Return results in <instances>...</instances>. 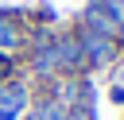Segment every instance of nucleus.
I'll list each match as a JSON object with an SVG mask.
<instances>
[{"mask_svg": "<svg viewBox=\"0 0 124 120\" xmlns=\"http://www.w3.org/2000/svg\"><path fill=\"white\" fill-rule=\"evenodd\" d=\"M27 105V89L23 85H0V108L4 112H19Z\"/></svg>", "mask_w": 124, "mask_h": 120, "instance_id": "1", "label": "nucleus"}, {"mask_svg": "<svg viewBox=\"0 0 124 120\" xmlns=\"http://www.w3.org/2000/svg\"><path fill=\"white\" fill-rule=\"evenodd\" d=\"M31 120H66V108H62L58 101H43V105H35Z\"/></svg>", "mask_w": 124, "mask_h": 120, "instance_id": "2", "label": "nucleus"}, {"mask_svg": "<svg viewBox=\"0 0 124 120\" xmlns=\"http://www.w3.org/2000/svg\"><path fill=\"white\" fill-rule=\"evenodd\" d=\"M16 43H19V31H16V23H8V19L0 15V54L16 50Z\"/></svg>", "mask_w": 124, "mask_h": 120, "instance_id": "3", "label": "nucleus"}, {"mask_svg": "<svg viewBox=\"0 0 124 120\" xmlns=\"http://www.w3.org/2000/svg\"><path fill=\"white\" fill-rule=\"evenodd\" d=\"M66 120H93V112H89V108H81V112H66Z\"/></svg>", "mask_w": 124, "mask_h": 120, "instance_id": "4", "label": "nucleus"}, {"mask_svg": "<svg viewBox=\"0 0 124 120\" xmlns=\"http://www.w3.org/2000/svg\"><path fill=\"white\" fill-rule=\"evenodd\" d=\"M0 120H16V112H4V108H0Z\"/></svg>", "mask_w": 124, "mask_h": 120, "instance_id": "5", "label": "nucleus"}, {"mask_svg": "<svg viewBox=\"0 0 124 120\" xmlns=\"http://www.w3.org/2000/svg\"><path fill=\"white\" fill-rule=\"evenodd\" d=\"M120 43H124V23H120Z\"/></svg>", "mask_w": 124, "mask_h": 120, "instance_id": "6", "label": "nucleus"}]
</instances>
